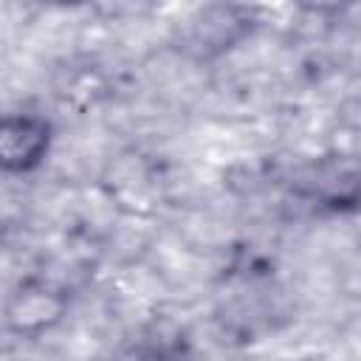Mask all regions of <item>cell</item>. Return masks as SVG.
Returning <instances> with one entry per match:
<instances>
[{
	"mask_svg": "<svg viewBox=\"0 0 361 361\" xmlns=\"http://www.w3.org/2000/svg\"><path fill=\"white\" fill-rule=\"evenodd\" d=\"M51 144V124L39 116L20 113V116H6L3 130H0V155L3 166L8 172H28L34 169Z\"/></svg>",
	"mask_w": 361,
	"mask_h": 361,
	"instance_id": "1",
	"label": "cell"
}]
</instances>
